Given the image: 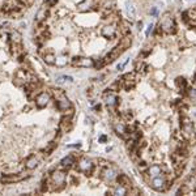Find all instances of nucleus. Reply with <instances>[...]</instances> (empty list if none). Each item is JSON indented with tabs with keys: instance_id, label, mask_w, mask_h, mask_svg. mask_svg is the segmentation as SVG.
<instances>
[{
	"instance_id": "obj_14",
	"label": "nucleus",
	"mask_w": 196,
	"mask_h": 196,
	"mask_svg": "<svg viewBox=\"0 0 196 196\" xmlns=\"http://www.w3.org/2000/svg\"><path fill=\"white\" fill-rule=\"evenodd\" d=\"M41 158H42L41 154H31V156H29L28 158L25 159V163H24L25 169H26V170H33V169H35V167H37V166L39 165V162H41Z\"/></svg>"
},
{
	"instance_id": "obj_7",
	"label": "nucleus",
	"mask_w": 196,
	"mask_h": 196,
	"mask_svg": "<svg viewBox=\"0 0 196 196\" xmlns=\"http://www.w3.org/2000/svg\"><path fill=\"white\" fill-rule=\"evenodd\" d=\"M136 72H131V73H127L120 78V84L123 85V88L126 90H129V89H133L135 85L137 83V76H136Z\"/></svg>"
},
{
	"instance_id": "obj_23",
	"label": "nucleus",
	"mask_w": 196,
	"mask_h": 196,
	"mask_svg": "<svg viewBox=\"0 0 196 196\" xmlns=\"http://www.w3.org/2000/svg\"><path fill=\"white\" fill-rule=\"evenodd\" d=\"M127 194H128V188L124 187L122 184H119V183H118V186L113 189V195H127Z\"/></svg>"
},
{
	"instance_id": "obj_33",
	"label": "nucleus",
	"mask_w": 196,
	"mask_h": 196,
	"mask_svg": "<svg viewBox=\"0 0 196 196\" xmlns=\"http://www.w3.org/2000/svg\"><path fill=\"white\" fill-rule=\"evenodd\" d=\"M128 194L129 195H140V189L139 188H135V187H131L129 189H128Z\"/></svg>"
},
{
	"instance_id": "obj_17",
	"label": "nucleus",
	"mask_w": 196,
	"mask_h": 196,
	"mask_svg": "<svg viewBox=\"0 0 196 196\" xmlns=\"http://www.w3.org/2000/svg\"><path fill=\"white\" fill-rule=\"evenodd\" d=\"M76 165V158H75V156H67V157H64L63 159L60 161V169L61 170H69V169H72L73 166Z\"/></svg>"
},
{
	"instance_id": "obj_30",
	"label": "nucleus",
	"mask_w": 196,
	"mask_h": 196,
	"mask_svg": "<svg viewBox=\"0 0 196 196\" xmlns=\"http://www.w3.org/2000/svg\"><path fill=\"white\" fill-rule=\"evenodd\" d=\"M127 12H128V15L131 16V18L135 17V15H136V9H135V7L131 4V3H128V4H127Z\"/></svg>"
},
{
	"instance_id": "obj_36",
	"label": "nucleus",
	"mask_w": 196,
	"mask_h": 196,
	"mask_svg": "<svg viewBox=\"0 0 196 196\" xmlns=\"http://www.w3.org/2000/svg\"><path fill=\"white\" fill-rule=\"evenodd\" d=\"M152 15H157V9H156V8L152 9Z\"/></svg>"
},
{
	"instance_id": "obj_12",
	"label": "nucleus",
	"mask_w": 196,
	"mask_h": 196,
	"mask_svg": "<svg viewBox=\"0 0 196 196\" xmlns=\"http://www.w3.org/2000/svg\"><path fill=\"white\" fill-rule=\"evenodd\" d=\"M50 93H47V91H41V93L37 94V97H35V105H37L38 109H43L48 105L50 102Z\"/></svg>"
},
{
	"instance_id": "obj_6",
	"label": "nucleus",
	"mask_w": 196,
	"mask_h": 196,
	"mask_svg": "<svg viewBox=\"0 0 196 196\" xmlns=\"http://www.w3.org/2000/svg\"><path fill=\"white\" fill-rule=\"evenodd\" d=\"M101 176H102V179H105L106 182L111 183V182L116 181L118 170L114 167V166H111L110 163H109V165H106L102 170H101Z\"/></svg>"
},
{
	"instance_id": "obj_1",
	"label": "nucleus",
	"mask_w": 196,
	"mask_h": 196,
	"mask_svg": "<svg viewBox=\"0 0 196 196\" xmlns=\"http://www.w3.org/2000/svg\"><path fill=\"white\" fill-rule=\"evenodd\" d=\"M131 43H132V38H131V35H126L122 41H120V43L116 46V47H114L113 50H111L109 54L106 55V58L103 59L105 60V64H109V63H113L115 59H118L120 56V55L123 54L124 51L127 50V48L131 46Z\"/></svg>"
},
{
	"instance_id": "obj_16",
	"label": "nucleus",
	"mask_w": 196,
	"mask_h": 196,
	"mask_svg": "<svg viewBox=\"0 0 196 196\" xmlns=\"http://www.w3.org/2000/svg\"><path fill=\"white\" fill-rule=\"evenodd\" d=\"M21 7H22L21 0H5L4 5H3V11L12 12V11H16V9L21 8Z\"/></svg>"
},
{
	"instance_id": "obj_5",
	"label": "nucleus",
	"mask_w": 196,
	"mask_h": 196,
	"mask_svg": "<svg viewBox=\"0 0 196 196\" xmlns=\"http://www.w3.org/2000/svg\"><path fill=\"white\" fill-rule=\"evenodd\" d=\"M181 127H182V133H183V136H184V139L189 140L192 136L195 135L194 126H192V122L189 120L188 116H182V119H181Z\"/></svg>"
},
{
	"instance_id": "obj_34",
	"label": "nucleus",
	"mask_w": 196,
	"mask_h": 196,
	"mask_svg": "<svg viewBox=\"0 0 196 196\" xmlns=\"http://www.w3.org/2000/svg\"><path fill=\"white\" fill-rule=\"evenodd\" d=\"M45 3H46V4H47L48 7H54V5L58 3V0H45Z\"/></svg>"
},
{
	"instance_id": "obj_37",
	"label": "nucleus",
	"mask_w": 196,
	"mask_h": 196,
	"mask_svg": "<svg viewBox=\"0 0 196 196\" xmlns=\"http://www.w3.org/2000/svg\"><path fill=\"white\" fill-rule=\"evenodd\" d=\"M99 140H101V141H105V140H106V136H101Z\"/></svg>"
},
{
	"instance_id": "obj_25",
	"label": "nucleus",
	"mask_w": 196,
	"mask_h": 196,
	"mask_svg": "<svg viewBox=\"0 0 196 196\" xmlns=\"http://www.w3.org/2000/svg\"><path fill=\"white\" fill-rule=\"evenodd\" d=\"M9 38H11V42L15 45H21V34L18 31H12L9 34Z\"/></svg>"
},
{
	"instance_id": "obj_10",
	"label": "nucleus",
	"mask_w": 196,
	"mask_h": 196,
	"mask_svg": "<svg viewBox=\"0 0 196 196\" xmlns=\"http://www.w3.org/2000/svg\"><path fill=\"white\" fill-rule=\"evenodd\" d=\"M72 116H73V109L64 113L63 118L60 119V129L63 132H68L72 128Z\"/></svg>"
},
{
	"instance_id": "obj_38",
	"label": "nucleus",
	"mask_w": 196,
	"mask_h": 196,
	"mask_svg": "<svg viewBox=\"0 0 196 196\" xmlns=\"http://www.w3.org/2000/svg\"><path fill=\"white\" fill-rule=\"evenodd\" d=\"M194 83H195V85H196V75H195V77H194Z\"/></svg>"
},
{
	"instance_id": "obj_9",
	"label": "nucleus",
	"mask_w": 196,
	"mask_h": 196,
	"mask_svg": "<svg viewBox=\"0 0 196 196\" xmlns=\"http://www.w3.org/2000/svg\"><path fill=\"white\" fill-rule=\"evenodd\" d=\"M25 174L24 173H9V174H5L0 178V182L1 183H5V184H11V183H16V182H20L25 178Z\"/></svg>"
},
{
	"instance_id": "obj_28",
	"label": "nucleus",
	"mask_w": 196,
	"mask_h": 196,
	"mask_svg": "<svg viewBox=\"0 0 196 196\" xmlns=\"http://www.w3.org/2000/svg\"><path fill=\"white\" fill-rule=\"evenodd\" d=\"M122 118H123V120H124V122H128V123H131V122H132V120H133V113H132V111H126V113H124L123 114V115H122Z\"/></svg>"
},
{
	"instance_id": "obj_20",
	"label": "nucleus",
	"mask_w": 196,
	"mask_h": 196,
	"mask_svg": "<svg viewBox=\"0 0 196 196\" xmlns=\"http://www.w3.org/2000/svg\"><path fill=\"white\" fill-rule=\"evenodd\" d=\"M101 34H102V37L107 38V39H113L116 34V28L114 25H106V26H103L102 28Z\"/></svg>"
},
{
	"instance_id": "obj_11",
	"label": "nucleus",
	"mask_w": 196,
	"mask_h": 196,
	"mask_svg": "<svg viewBox=\"0 0 196 196\" xmlns=\"http://www.w3.org/2000/svg\"><path fill=\"white\" fill-rule=\"evenodd\" d=\"M159 26L162 28V31H166V33H174L176 31V26L174 24V20H173L171 17H169V16H165V17L162 18L161 24H159Z\"/></svg>"
},
{
	"instance_id": "obj_19",
	"label": "nucleus",
	"mask_w": 196,
	"mask_h": 196,
	"mask_svg": "<svg viewBox=\"0 0 196 196\" xmlns=\"http://www.w3.org/2000/svg\"><path fill=\"white\" fill-rule=\"evenodd\" d=\"M114 129H115V132H116L120 137H123V139H127V137H128V131H127V126H126V124H124L123 122H115V123H114Z\"/></svg>"
},
{
	"instance_id": "obj_4",
	"label": "nucleus",
	"mask_w": 196,
	"mask_h": 196,
	"mask_svg": "<svg viewBox=\"0 0 196 196\" xmlns=\"http://www.w3.org/2000/svg\"><path fill=\"white\" fill-rule=\"evenodd\" d=\"M76 169L78 173H83V174L90 175L94 170V163L91 159L86 158V157H81L80 159L76 162Z\"/></svg>"
},
{
	"instance_id": "obj_35",
	"label": "nucleus",
	"mask_w": 196,
	"mask_h": 196,
	"mask_svg": "<svg viewBox=\"0 0 196 196\" xmlns=\"http://www.w3.org/2000/svg\"><path fill=\"white\" fill-rule=\"evenodd\" d=\"M153 26H154L153 24H149V25H148V29H146V35H149V34H150V31L153 30Z\"/></svg>"
},
{
	"instance_id": "obj_32",
	"label": "nucleus",
	"mask_w": 196,
	"mask_h": 196,
	"mask_svg": "<svg viewBox=\"0 0 196 196\" xmlns=\"http://www.w3.org/2000/svg\"><path fill=\"white\" fill-rule=\"evenodd\" d=\"M64 81H69V83H72V81H73V78H72L71 76H59L56 78V83L58 84H63Z\"/></svg>"
},
{
	"instance_id": "obj_18",
	"label": "nucleus",
	"mask_w": 196,
	"mask_h": 196,
	"mask_svg": "<svg viewBox=\"0 0 196 196\" xmlns=\"http://www.w3.org/2000/svg\"><path fill=\"white\" fill-rule=\"evenodd\" d=\"M162 174V169L159 165H152V166H148V169H146V171L144 173V176H145L146 179L148 178H154L157 175H161Z\"/></svg>"
},
{
	"instance_id": "obj_15",
	"label": "nucleus",
	"mask_w": 196,
	"mask_h": 196,
	"mask_svg": "<svg viewBox=\"0 0 196 196\" xmlns=\"http://www.w3.org/2000/svg\"><path fill=\"white\" fill-rule=\"evenodd\" d=\"M72 64L75 67H80V68H91L94 67V61L90 58H75Z\"/></svg>"
},
{
	"instance_id": "obj_27",
	"label": "nucleus",
	"mask_w": 196,
	"mask_h": 196,
	"mask_svg": "<svg viewBox=\"0 0 196 196\" xmlns=\"http://www.w3.org/2000/svg\"><path fill=\"white\" fill-rule=\"evenodd\" d=\"M175 84H176V86L182 90H184L186 88H187V81L184 80V77H178L175 80Z\"/></svg>"
},
{
	"instance_id": "obj_31",
	"label": "nucleus",
	"mask_w": 196,
	"mask_h": 196,
	"mask_svg": "<svg viewBox=\"0 0 196 196\" xmlns=\"http://www.w3.org/2000/svg\"><path fill=\"white\" fill-rule=\"evenodd\" d=\"M58 145V143H55V141H51L50 144H48V146L45 149V154H51V152L54 150V148Z\"/></svg>"
},
{
	"instance_id": "obj_21",
	"label": "nucleus",
	"mask_w": 196,
	"mask_h": 196,
	"mask_svg": "<svg viewBox=\"0 0 196 196\" xmlns=\"http://www.w3.org/2000/svg\"><path fill=\"white\" fill-rule=\"evenodd\" d=\"M116 182L119 183V184H122V186H124V187H127V188H131L132 187V183H131V179L127 176L126 174H118V176H116Z\"/></svg>"
},
{
	"instance_id": "obj_13",
	"label": "nucleus",
	"mask_w": 196,
	"mask_h": 196,
	"mask_svg": "<svg viewBox=\"0 0 196 196\" xmlns=\"http://www.w3.org/2000/svg\"><path fill=\"white\" fill-rule=\"evenodd\" d=\"M56 109L59 111H61V113H67V111H69L71 109H73V107H72L69 99H68L67 97L61 96V97L56 98Z\"/></svg>"
},
{
	"instance_id": "obj_8",
	"label": "nucleus",
	"mask_w": 196,
	"mask_h": 196,
	"mask_svg": "<svg viewBox=\"0 0 196 196\" xmlns=\"http://www.w3.org/2000/svg\"><path fill=\"white\" fill-rule=\"evenodd\" d=\"M103 101H105V103H106V106L110 107V109H114V107H116L120 103V98L118 97L116 94H114L111 90L105 91V94H103Z\"/></svg>"
},
{
	"instance_id": "obj_29",
	"label": "nucleus",
	"mask_w": 196,
	"mask_h": 196,
	"mask_svg": "<svg viewBox=\"0 0 196 196\" xmlns=\"http://www.w3.org/2000/svg\"><path fill=\"white\" fill-rule=\"evenodd\" d=\"M187 97L189 98V101H191L192 103H196V88H194V89H189V90H188Z\"/></svg>"
},
{
	"instance_id": "obj_3",
	"label": "nucleus",
	"mask_w": 196,
	"mask_h": 196,
	"mask_svg": "<svg viewBox=\"0 0 196 196\" xmlns=\"http://www.w3.org/2000/svg\"><path fill=\"white\" fill-rule=\"evenodd\" d=\"M149 186L153 189H156V191H166V189H169L170 186H171V181H167V179H166V175L162 173L161 175H157L154 178H150Z\"/></svg>"
},
{
	"instance_id": "obj_26",
	"label": "nucleus",
	"mask_w": 196,
	"mask_h": 196,
	"mask_svg": "<svg viewBox=\"0 0 196 196\" xmlns=\"http://www.w3.org/2000/svg\"><path fill=\"white\" fill-rule=\"evenodd\" d=\"M48 15V12H47V9L46 8H41L39 11L37 12V16H35V20H37L38 22H41L42 20H45L46 18V16Z\"/></svg>"
},
{
	"instance_id": "obj_22",
	"label": "nucleus",
	"mask_w": 196,
	"mask_h": 196,
	"mask_svg": "<svg viewBox=\"0 0 196 196\" xmlns=\"http://www.w3.org/2000/svg\"><path fill=\"white\" fill-rule=\"evenodd\" d=\"M135 72L136 73H140V75H144L148 72V65H146L144 61H137L136 63V67H135Z\"/></svg>"
},
{
	"instance_id": "obj_24",
	"label": "nucleus",
	"mask_w": 196,
	"mask_h": 196,
	"mask_svg": "<svg viewBox=\"0 0 196 196\" xmlns=\"http://www.w3.org/2000/svg\"><path fill=\"white\" fill-rule=\"evenodd\" d=\"M43 60L46 61V64H48V65L56 64V58H55V55L52 54V52H47V54H45Z\"/></svg>"
},
{
	"instance_id": "obj_2",
	"label": "nucleus",
	"mask_w": 196,
	"mask_h": 196,
	"mask_svg": "<svg viewBox=\"0 0 196 196\" xmlns=\"http://www.w3.org/2000/svg\"><path fill=\"white\" fill-rule=\"evenodd\" d=\"M65 181H67V174L64 170H54L50 175L51 191H61L65 187Z\"/></svg>"
}]
</instances>
